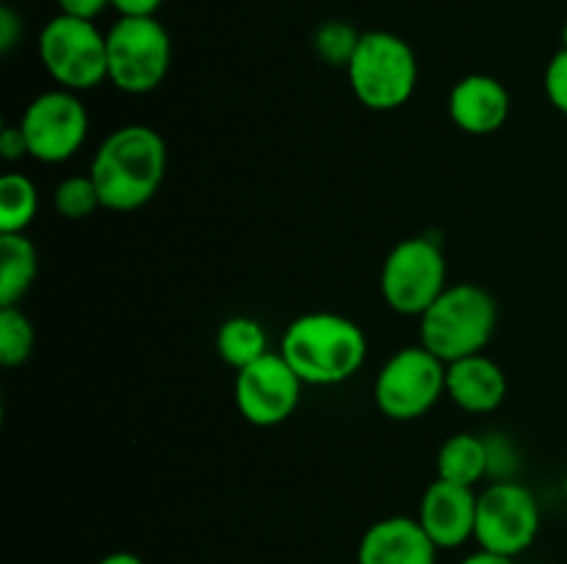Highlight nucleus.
<instances>
[{"mask_svg":"<svg viewBox=\"0 0 567 564\" xmlns=\"http://www.w3.org/2000/svg\"><path fill=\"white\" fill-rule=\"evenodd\" d=\"M543 88H546V97L559 114L567 116V50L563 48L559 53L551 55L546 66V75H543Z\"/></svg>","mask_w":567,"mask_h":564,"instance_id":"23","label":"nucleus"},{"mask_svg":"<svg viewBox=\"0 0 567 564\" xmlns=\"http://www.w3.org/2000/svg\"><path fill=\"white\" fill-rule=\"evenodd\" d=\"M216 352L225 359L230 368L241 370L269 354V337L260 321L249 318V315H236L227 318L216 332Z\"/></svg>","mask_w":567,"mask_h":564,"instance_id":"18","label":"nucleus"},{"mask_svg":"<svg viewBox=\"0 0 567 564\" xmlns=\"http://www.w3.org/2000/svg\"><path fill=\"white\" fill-rule=\"evenodd\" d=\"M460 564H515V558L502 556V553H493V551H485V547H480V551L471 553V556H465Z\"/></svg>","mask_w":567,"mask_h":564,"instance_id":"28","label":"nucleus"},{"mask_svg":"<svg viewBox=\"0 0 567 564\" xmlns=\"http://www.w3.org/2000/svg\"><path fill=\"white\" fill-rule=\"evenodd\" d=\"M352 94L369 111H399L419 86V59L408 39L391 31H365L347 66Z\"/></svg>","mask_w":567,"mask_h":564,"instance_id":"4","label":"nucleus"},{"mask_svg":"<svg viewBox=\"0 0 567 564\" xmlns=\"http://www.w3.org/2000/svg\"><path fill=\"white\" fill-rule=\"evenodd\" d=\"M563 48L567 50V20H565V25H563Z\"/></svg>","mask_w":567,"mask_h":564,"instance_id":"30","label":"nucleus"},{"mask_svg":"<svg viewBox=\"0 0 567 564\" xmlns=\"http://www.w3.org/2000/svg\"><path fill=\"white\" fill-rule=\"evenodd\" d=\"M513 97L498 77L474 72L460 77L449 92V116L468 136H491L509 119Z\"/></svg>","mask_w":567,"mask_h":564,"instance_id":"13","label":"nucleus"},{"mask_svg":"<svg viewBox=\"0 0 567 564\" xmlns=\"http://www.w3.org/2000/svg\"><path fill=\"white\" fill-rule=\"evenodd\" d=\"M476 501H480V495L474 492V487L435 479L421 495L419 523L424 525V531L437 547L452 551V547L474 540Z\"/></svg>","mask_w":567,"mask_h":564,"instance_id":"12","label":"nucleus"},{"mask_svg":"<svg viewBox=\"0 0 567 564\" xmlns=\"http://www.w3.org/2000/svg\"><path fill=\"white\" fill-rule=\"evenodd\" d=\"M53 208L61 219L66 221H83L89 216L97 213L103 208L100 202L97 186L89 175H70L55 186L53 191Z\"/></svg>","mask_w":567,"mask_h":564,"instance_id":"21","label":"nucleus"},{"mask_svg":"<svg viewBox=\"0 0 567 564\" xmlns=\"http://www.w3.org/2000/svg\"><path fill=\"white\" fill-rule=\"evenodd\" d=\"M166 142L150 125H122L100 142L89 177L94 180L103 210L133 213L153 202L166 177Z\"/></svg>","mask_w":567,"mask_h":564,"instance_id":"1","label":"nucleus"},{"mask_svg":"<svg viewBox=\"0 0 567 564\" xmlns=\"http://www.w3.org/2000/svg\"><path fill=\"white\" fill-rule=\"evenodd\" d=\"M109 81L125 94H150L172 66V39L158 17H120L105 33Z\"/></svg>","mask_w":567,"mask_h":564,"instance_id":"7","label":"nucleus"},{"mask_svg":"<svg viewBox=\"0 0 567 564\" xmlns=\"http://www.w3.org/2000/svg\"><path fill=\"white\" fill-rule=\"evenodd\" d=\"M22 28H25L22 25V17L11 6H3L0 9V50L3 53L14 50V44L22 39Z\"/></svg>","mask_w":567,"mask_h":564,"instance_id":"25","label":"nucleus"},{"mask_svg":"<svg viewBox=\"0 0 567 564\" xmlns=\"http://www.w3.org/2000/svg\"><path fill=\"white\" fill-rule=\"evenodd\" d=\"M44 72L70 92H89L109 81L105 33L92 20L55 14L37 39Z\"/></svg>","mask_w":567,"mask_h":564,"instance_id":"5","label":"nucleus"},{"mask_svg":"<svg viewBox=\"0 0 567 564\" xmlns=\"http://www.w3.org/2000/svg\"><path fill=\"white\" fill-rule=\"evenodd\" d=\"M55 3H59V14L94 22V17H100L109 9L111 0H55Z\"/></svg>","mask_w":567,"mask_h":564,"instance_id":"26","label":"nucleus"},{"mask_svg":"<svg viewBox=\"0 0 567 564\" xmlns=\"http://www.w3.org/2000/svg\"><path fill=\"white\" fill-rule=\"evenodd\" d=\"M563 487H565V498H567V476H565V484Z\"/></svg>","mask_w":567,"mask_h":564,"instance_id":"31","label":"nucleus"},{"mask_svg":"<svg viewBox=\"0 0 567 564\" xmlns=\"http://www.w3.org/2000/svg\"><path fill=\"white\" fill-rule=\"evenodd\" d=\"M164 0H111L120 17H155Z\"/></svg>","mask_w":567,"mask_h":564,"instance_id":"27","label":"nucleus"},{"mask_svg":"<svg viewBox=\"0 0 567 564\" xmlns=\"http://www.w3.org/2000/svg\"><path fill=\"white\" fill-rule=\"evenodd\" d=\"M441 547L430 540L419 518H382L365 529L358 564H435Z\"/></svg>","mask_w":567,"mask_h":564,"instance_id":"14","label":"nucleus"},{"mask_svg":"<svg viewBox=\"0 0 567 564\" xmlns=\"http://www.w3.org/2000/svg\"><path fill=\"white\" fill-rule=\"evenodd\" d=\"M507 393V374L485 352L446 363V396L465 412H493V409L502 407Z\"/></svg>","mask_w":567,"mask_h":564,"instance_id":"15","label":"nucleus"},{"mask_svg":"<svg viewBox=\"0 0 567 564\" xmlns=\"http://www.w3.org/2000/svg\"><path fill=\"white\" fill-rule=\"evenodd\" d=\"M302 385L305 382L288 365V359L280 352H269L247 368L236 370L233 398H236L238 415L247 424L271 429V426L286 424L297 412Z\"/></svg>","mask_w":567,"mask_h":564,"instance_id":"11","label":"nucleus"},{"mask_svg":"<svg viewBox=\"0 0 567 564\" xmlns=\"http://www.w3.org/2000/svg\"><path fill=\"white\" fill-rule=\"evenodd\" d=\"M39 191L22 171H6L0 177V232H25L37 219Z\"/></svg>","mask_w":567,"mask_h":564,"instance_id":"19","label":"nucleus"},{"mask_svg":"<svg viewBox=\"0 0 567 564\" xmlns=\"http://www.w3.org/2000/svg\"><path fill=\"white\" fill-rule=\"evenodd\" d=\"M446 288V254L441 243L430 236L404 238L388 252L382 263V299L399 315L421 318Z\"/></svg>","mask_w":567,"mask_h":564,"instance_id":"6","label":"nucleus"},{"mask_svg":"<svg viewBox=\"0 0 567 564\" xmlns=\"http://www.w3.org/2000/svg\"><path fill=\"white\" fill-rule=\"evenodd\" d=\"M537 531L540 503L529 487L515 479H502L480 492L474 531L480 547L515 558L535 545Z\"/></svg>","mask_w":567,"mask_h":564,"instance_id":"9","label":"nucleus"},{"mask_svg":"<svg viewBox=\"0 0 567 564\" xmlns=\"http://www.w3.org/2000/svg\"><path fill=\"white\" fill-rule=\"evenodd\" d=\"M0 155H3V160H9V164L28 158V142L20 125L3 127V133H0Z\"/></svg>","mask_w":567,"mask_h":564,"instance_id":"24","label":"nucleus"},{"mask_svg":"<svg viewBox=\"0 0 567 564\" xmlns=\"http://www.w3.org/2000/svg\"><path fill=\"white\" fill-rule=\"evenodd\" d=\"M360 36H363V33H360L354 25H349V22L327 20L316 28L313 50L324 64L343 66V70H347L354 50H358Z\"/></svg>","mask_w":567,"mask_h":564,"instance_id":"22","label":"nucleus"},{"mask_svg":"<svg viewBox=\"0 0 567 564\" xmlns=\"http://www.w3.org/2000/svg\"><path fill=\"white\" fill-rule=\"evenodd\" d=\"M446 396V363L419 346H404L382 363L374 379V401L385 418L410 424Z\"/></svg>","mask_w":567,"mask_h":564,"instance_id":"8","label":"nucleus"},{"mask_svg":"<svg viewBox=\"0 0 567 564\" xmlns=\"http://www.w3.org/2000/svg\"><path fill=\"white\" fill-rule=\"evenodd\" d=\"M97 564H144V558H138L136 553H131V551H114V553H109V556L100 558Z\"/></svg>","mask_w":567,"mask_h":564,"instance_id":"29","label":"nucleus"},{"mask_svg":"<svg viewBox=\"0 0 567 564\" xmlns=\"http://www.w3.org/2000/svg\"><path fill=\"white\" fill-rule=\"evenodd\" d=\"M39 254L25 232H0V307H17L33 288Z\"/></svg>","mask_w":567,"mask_h":564,"instance_id":"16","label":"nucleus"},{"mask_svg":"<svg viewBox=\"0 0 567 564\" xmlns=\"http://www.w3.org/2000/svg\"><path fill=\"white\" fill-rule=\"evenodd\" d=\"M421 346L443 363L482 354L498 326V304L487 288L476 282L449 285L421 315Z\"/></svg>","mask_w":567,"mask_h":564,"instance_id":"3","label":"nucleus"},{"mask_svg":"<svg viewBox=\"0 0 567 564\" xmlns=\"http://www.w3.org/2000/svg\"><path fill=\"white\" fill-rule=\"evenodd\" d=\"M17 125L25 133L28 158L39 164H64L86 144L89 111L78 92L50 88L28 103Z\"/></svg>","mask_w":567,"mask_h":564,"instance_id":"10","label":"nucleus"},{"mask_svg":"<svg viewBox=\"0 0 567 564\" xmlns=\"http://www.w3.org/2000/svg\"><path fill=\"white\" fill-rule=\"evenodd\" d=\"M280 354L313 387L341 385L363 368L369 341L358 321L341 313H305L282 332Z\"/></svg>","mask_w":567,"mask_h":564,"instance_id":"2","label":"nucleus"},{"mask_svg":"<svg viewBox=\"0 0 567 564\" xmlns=\"http://www.w3.org/2000/svg\"><path fill=\"white\" fill-rule=\"evenodd\" d=\"M37 346V332H33L31 318L17 307H0V363L6 368L28 363Z\"/></svg>","mask_w":567,"mask_h":564,"instance_id":"20","label":"nucleus"},{"mask_svg":"<svg viewBox=\"0 0 567 564\" xmlns=\"http://www.w3.org/2000/svg\"><path fill=\"white\" fill-rule=\"evenodd\" d=\"M437 479L454 481L463 487H476L485 476H491V451H487V440L468 435V431H457L449 437L441 448H437Z\"/></svg>","mask_w":567,"mask_h":564,"instance_id":"17","label":"nucleus"}]
</instances>
